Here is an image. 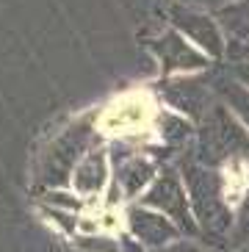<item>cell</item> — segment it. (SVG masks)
<instances>
[{
    "instance_id": "cell-4",
    "label": "cell",
    "mask_w": 249,
    "mask_h": 252,
    "mask_svg": "<svg viewBox=\"0 0 249 252\" xmlns=\"http://www.w3.org/2000/svg\"><path fill=\"white\" fill-rule=\"evenodd\" d=\"M161 94L172 108L183 111L186 117L197 119V122H202V119L208 117V111L219 103L216 89H213V75L161 81Z\"/></svg>"
},
{
    "instance_id": "cell-5",
    "label": "cell",
    "mask_w": 249,
    "mask_h": 252,
    "mask_svg": "<svg viewBox=\"0 0 249 252\" xmlns=\"http://www.w3.org/2000/svg\"><path fill=\"white\" fill-rule=\"evenodd\" d=\"M124 224H127L130 238L136 244L144 247L147 252H155V250H161V247L172 244V241H177V238H183V233L177 230V224L169 216L158 214L153 208H144V205L127 208Z\"/></svg>"
},
{
    "instance_id": "cell-1",
    "label": "cell",
    "mask_w": 249,
    "mask_h": 252,
    "mask_svg": "<svg viewBox=\"0 0 249 252\" xmlns=\"http://www.w3.org/2000/svg\"><path fill=\"white\" fill-rule=\"evenodd\" d=\"M180 178L188 191V202L194 219L199 224V236H205L211 244L227 250L230 233L235 224V214L224 200V180L216 169L202 166L194 158H180Z\"/></svg>"
},
{
    "instance_id": "cell-18",
    "label": "cell",
    "mask_w": 249,
    "mask_h": 252,
    "mask_svg": "<svg viewBox=\"0 0 249 252\" xmlns=\"http://www.w3.org/2000/svg\"><path fill=\"white\" fill-rule=\"evenodd\" d=\"M227 56L233 61H247V64H249V42H247V45H241V47H227Z\"/></svg>"
},
{
    "instance_id": "cell-10",
    "label": "cell",
    "mask_w": 249,
    "mask_h": 252,
    "mask_svg": "<svg viewBox=\"0 0 249 252\" xmlns=\"http://www.w3.org/2000/svg\"><path fill=\"white\" fill-rule=\"evenodd\" d=\"M221 31L227 33V47H241L249 39V0H235L216 11Z\"/></svg>"
},
{
    "instance_id": "cell-9",
    "label": "cell",
    "mask_w": 249,
    "mask_h": 252,
    "mask_svg": "<svg viewBox=\"0 0 249 252\" xmlns=\"http://www.w3.org/2000/svg\"><path fill=\"white\" fill-rule=\"evenodd\" d=\"M108 183V163H105V153L94 150L92 156H86L81 161V166L72 175V186L75 191L89 197V194H100Z\"/></svg>"
},
{
    "instance_id": "cell-11",
    "label": "cell",
    "mask_w": 249,
    "mask_h": 252,
    "mask_svg": "<svg viewBox=\"0 0 249 252\" xmlns=\"http://www.w3.org/2000/svg\"><path fill=\"white\" fill-rule=\"evenodd\" d=\"M213 89H216V97L221 103L244 122V127H249V89L247 86H241L227 72V75H213Z\"/></svg>"
},
{
    "instance_id": "cell-13",
    "label": "cell",
    "mask_w": 249,
    "mask_h": 252,
    "mask_svg": "<svg viewBox=\"0 0 249 252\" xmlns=\"http://www.w3.org/2000/svg\"><path fill=\"white\" fill-rule=\"evenodd\" d=\"M244 244H249V186H247V197L241 200L238 214H235V224H233V233H230L227 250H235V247H244Z\"/></svg>"
},
{
    "instance_id": "cell-17",
    "label": "cell",
    "mask_w": 249,
    "mask_h": 252,
    "mask_svg": "<svg viewBox=\"0 0 249 252\" xmlns=\"http://www.w3.org/2000/svg\"><path fill=\"white\" fill-rule=\"evenodd\" d=\"M230 75H233L241 86H247V89H249V64H247V61H235L233 67H230Z\"/></svg>"
},
{
    "instance_id": "cell-7",
    "label": "cell",
    "mask_w": 249,
    "mask_h": 252,
    "mask_svg": "<svg viewBox=\"0 0 249 252\" xmlns=\"http://www.w3.org/2000/svg\"><path fill=\"white\" fill-rule=\"evenodd\" d=\"M153 53L158 56V61H161V67L166 75L191 72V69H205L208 67L205 56L199 50H194V47H191L180 33H175V31H169V33H163L158 42H153Z\"/></svg>"
},
{
    "instance_id": "cell-21",
    "label": "cell",
    "mask_w": 249,
    "mask_h": 252,
    "mask_svg": "<svg viewBox=\"0 0 249 252\" xmlns=\"http://www.w3.org/2000/svg\"><path fill=\"white\" fill-rule=\"evenodd\" d=\"M230 252H249V244H244V247H235V250H230Z\"/></svg>"
},
{
    "instance_id": "cell-16",
    "label": "cell",
    "mask_w": 249,
    "mask_h": 252,
    "mask_svg": "<svg viewBox=\"0 0 249 252\" xmlns=\"http://www.w3.org/2000/svg\"><path fill=\"white\" fill-rule=\"evenodd\" d=\"M50 202L61 208V211H81V200H75V197H66V191H50L47 197Z\"/></svg>"
},
{
    "instance_id": "cell-2",
    "label": "cell",
    "mask_w": 249,
    "mask_h": 252,
    "mask_svg": "<svg viewBox=\"0 0 249 252\" xmlns=\"http://www.w3.org/2000/svg\"><path fill=\"white\" fill-rule=\"evenodd\" d=\"M233 158H249V130L219 100L208 111V117L199 122L194 161L216 169V166L233 161Z\"/></svg>"
},
{
    "instance_id": "cell-3",
    "label": "cell",
    "mask_w": 249,
    "mask_h": 252,
    "mask_svg": "<svg viewBox=\"0 0 249 252\" xmlns=\"http://www.w3.org/2000/svg\"><path fill=\"white\" fill-rule=\"evenodd\" d=\"M139 205L153 208L158 214L169 216L172 222L177 224V230L183 233V238H197L199 236V224L194 219V211H191L188 202V191H186L183 178H177L175 172H163L155 178V183L147 189V194H141Z\"/></svg>"
},
{
    "instance_id": "cell-15",
    "label": "cell",
    "mask_w": 249,
    "mask_h": 252,
    "mask_svg": "<svg viewBox=\"0 0 249 252\" xmlns=\"http://www.w3.org/2000/svg\"><path fill=\"white\" fill-rule=\"evenodd\" d=\"M155 252H208L202 244H197L194 238H177V241H172V244L161 247V250Z\"/></svg>"
},
{
    "instance_id": "cell-8",
    "label": "cell",
    "mask_w": 249,
    "mask_h": 252,
    "mask_svg": "<svg viewBox=\"0 0 249 252\" xmlns=\"http://www.w3.org/2000/svg\"><path fill=\"white\" fill-rule=\"evenodd\" d=\"M153 183H155V163L150 158L130 156L127 161H122L117 166V186L122 191V197H127V200L139 197Z\"/></svg>"
},
{
    "instance_id": "cell-6",
    "label": "cell",
    "mask_w": 249,
    "mask_h": 252,
    "mask_svg": "<svg viewBox=\"0 0 249 252\" xmlns=\"http://www.w3.org/2000/svg\"><path fill=\"white\" fill-rule=\"evenodd\" d=\"M172 20H175V28L180 33H186L194 45L202 47V53H208L213 59H224L227 56V45H224V33H221L219 23L213 17H208L205 11L177 6L172 11Z\"/></svg>"
},
{
    "instance_id": "cell-19",
    "label": "cell",
    "mask_w": 249,
    "mask_h": 252,
    "mask_svg": "<svg viewBox=\"0 0 249 252\" xmlns=\"http://www.w3.org/2000/svg\"><path fill=\"white\" fill-rule=\"evenodd\" d=\"M199 8H211V11H219V8L230 6V3H235V0H194Z\"/></svg>"
},
{
    "instance_id": "cell-12",
    "label": "cell",
    "mask_w": 249,
    "mask_h": 252,
    "mask_svg": "<svg viewBox=\"0 0 249 252\" xmlns=\"http://www.w3.org/2000/svg\"><path fill=\"white\" fill-rule=\"evenodd\" d=\"M158 122H161V136L172 144V147L186 150L191 144V139H194V127H191L186 119L172 117V114H161Z\"/></svg>"
},
{
    "instance_id": "cell-14",
    "label": "cell",
    "mask_w": 249,
    "mask_h": 252,
    "mask_svg": "<svg viewBox=\"0 0 249 252\" xmlns=\"http://www.w3.org/2000/svg\"><path fill=\"white\" fill-rule=\"evenodd\" d=\"M78 250L81 252H124L119 241H114L105 233H92V236H78Z\"/></svg>"
},
{
    "instance_id": "cell-20",
    "label": "cell",
    "mask_w": 249,
    "mask_h": 252,
    "mask_svg": "<svg viewBox=\"0 0 249 252\" xmlns=\"http://www.w3.org/2000/svg\"><path fill=\"white\" fill-rule=\"evenodd\" d=\"M122 250H124V252H147L144 247H141V244H136L133 238H127V241H124V244H122Z\"/></svg>"
}]
</instances>
